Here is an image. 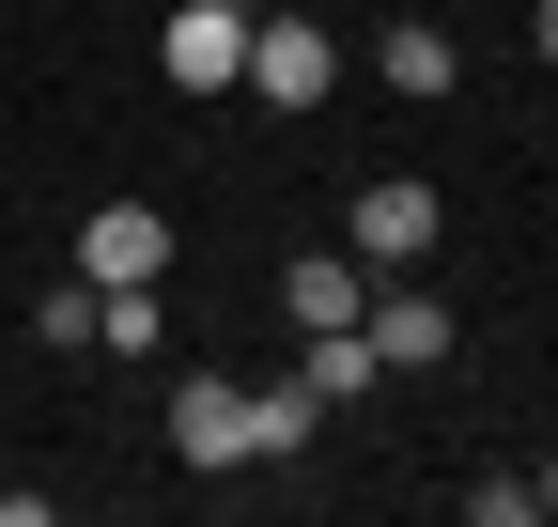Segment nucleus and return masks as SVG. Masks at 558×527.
<instances>
[{"instance_id": "obj_1", "label": "nucleus", "mask_w": 558, "mask_h": 527, "mask_svg": "<svg viewBox=\"0 0 558 527\" xmlns=\"http://www.w3.org/2000/svg\"><path fill=\"white\" fill-rule=\"evenodd\" d=\"M435 186H418V171H373L357 186V203H341V248H357V264H388V280H403V264H435Z\"/></svg>"}, {"instance_id": "obj_2", "label": "nucleus", "mask_w": 558, "mask_h": 527, "mask_svg": "<svg viewBox=\"0 0 558 527\" xmlns=\"http://www.w3.org/2000/svg\"><path fill=\"white\" fill-rule=\"evenodd\" d=\"M156 62H171V94H248V16L233 0H186L156 32Z\"/></svg>"}, {"instance_id": "obj_3", "label": "nucleus", "mask_w": 558, "mask_h": 527, "mask_svg": "<svg viewBox=\"0 0 558 527\" xmlns=\"http://www.w3.org/2000/svg\"><path fill=\"white\" fill-rule=\"evenodd\" d=\"M171 450H186V466H264L248 388H233V372H186V388H171Z\"/></svg>"}, {"instance_id": "obj_4", "label": "nucleus", "mask_w": 558, "mask_h": 527, "mask_svg": "<svg viewBox=\"0 0 558 527\" xmlns=\"http://www.w3.org/2000/svg\"><path fill=\"white\" fill-rule=\"evenodd\" d=\"M357 342H373V372H435V357H450V295L403 264V295H373V310H357Z\"/></svg>"}, {"instance_id": "obj_5", "label": "nucleus", "mask_w": 558, "mask_h": 527, "mask_svg": "<svg viewBox=\"0 0 558 527\" xmlns=\"http://www.w3.org/2000/svg\"><path fill=\"white\" fill-rule=\"evenodd\" d=\"M326 78H341V47H326L311 16H248V94H264V109H311Z\"/></svg>"}, {"instance_id": "obj_6", "label": "nucleus", "mask_w": 558, "mask_h": 527, "mask_svg": "<svg viewBox=\"0 0 558 527\" xmlns=\"http://www.w3.org/2000/svg\"><path fill=\"white\" fill-rule=\"evenodd\" d=\"M78 280H94V295H109V280H171V218H156V203H94Z\"/></svg>"}, {"instance_id": "obj_7", "label": "nucleus", "mask_w": 558, "mask_h": 527, "mask_svg": "<svg viewBox=\"0 0 558 527\" xmlns=\"http://www.w3.org/2000/svg\"><path fill=\"white\" fill-rule=\"evenodd\" d=\"M373 78H388L403 109H435V94H465V47H450L435 16H388V32H373Z\"/></svg>"}, {"instance_id": "obj_8", "label": "nucleus", "mask_w": 558, "mask_h": 527, "mask_svg": "<svg viewBox=\"0 0 558 527\" xmlns=\"http://www.w3.org/2000/svg\"><path fill=\"white\" fill-rule=\"evenodd\" d=\"M279 310H295V342H311V326H357L373 295H357V248H295V264H279Z\"/></svg>"}, {"instance_id": "obj_9", "label": "nucleus", "mask_w": 558, "mask_h": 527, "mask_svg": "<svg viewBox=\"0 0 558 527\" xmlns=\"http://www.w3.org/2000/svg\"><path fill=\"white\" fill-rule=\"evenodd\" d=\"M156 342H171L156 280H109V295H94V357H156Z\"/></svg>"}, {"instance_id": "obj_10", "label": "nucleus", "mask_w": 558, "mask_h": 527, "mask_svg": "<svg viewBox=\"0 0 558 527\" xmlns=\"http://www.w3.org/2000/svg\"><path fill=\"white\" fill-rule=\"evenodd\" d=\"M295 372H311V404H357V388H388L357 326H311V357H295Z\"/></svg>"}, {"instance_id": "obj_11", "label": "nucleus", "mask_w": 558, "mask_h": 527, "mask_svg": "<svg viewBox=\"0 0 558 527\" xmlns=\"http://www.w3.org/2000/svg\"><path fill=\"white\" fill-rule=\"evenodd\" d=\"M311 419H326V404H311V372H279V388H248V434H264V450H311Z\"/></svg>"}, {"instance_id": "obj_12", "label": "nucleus", "mask_w": 558, "mask_h": 527, "mask_svg": "<svg viewBox=\"0 0 558 527\" xmlns=\"http://www.w3.org/2000/svg\"><path fill=\"white\" fill-rule=\"evenodd\" d=\"M32 342H47V357H94V280H62V295L32 310Z\"/></svg>"}, {"instance_id": "obj_13", "label": "nucleus", "mask_w": 558, "mask_h": 527, "mask_svg": "<svg viewBox=\"0 0 558 527\" xmlns=\"http://www.w3.org/2000/svg\"><path fill=\"white\" fill-rule=\"evenodd\" d=\"M527 47H543V62H558V0H527Z\"/></svg>"}, {"instance_id": "obj_14", "label": "nucleus", "mask_w": 558, "mask_h": 527, "mask_svg": "<svg viewBox=\"0 0 558 527\" xmlns=\"http://www.w3.org/2000/svg\"><path fill=\"white\" fill-rule=\"evenodd\" d=\"M527 512H558V466H527Z\"/></svg>"}, {"instance_id": "obj_15", "label": "nucleus", "mask_w": 558, "mask_h": 527, "mask_svg": "<svg viewBox=\"0 0 558 527\" xmlns=\"http://www.w3.org/2000/svg\"><path fill=\"white\" fill-rule=\"evenodd\" d=\"M233 16H264V0H233Z\"/></svg>"}]
</instances>
